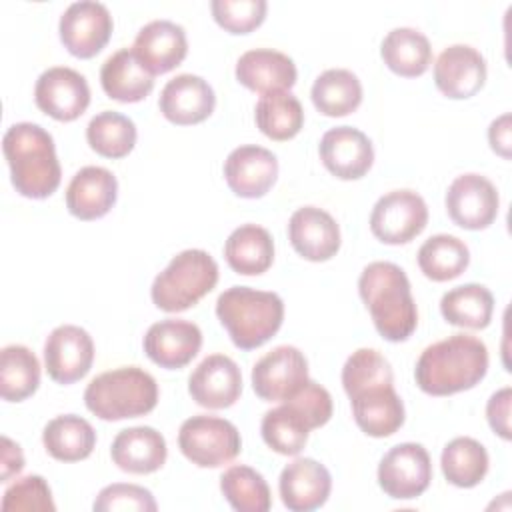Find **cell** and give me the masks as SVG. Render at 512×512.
Segmentation results:
<instances>
[{
  "label": "cell",
  "mask_w": 512,
  "mask_h": 512,
  "mask_svg": "<svg viewBox=\"0 0 512 512\" xmlns=\"http://www.w3.org/2000/svg\"><path fill=\"white\" fill-rule=\"evenodd\" d=\"M488 372V348L470 334H452L420 354L414 378L430 396H450L474 388Z\"/></svg>",
  "instance_id": "6da1fadb"
},
{
  "label": "cell",
  "mask_w": 512,
  "mask_h": 512,
  "mask_svg": "<svg viewBox=\"0 0 512 512\" xmlns=\"http://www.w3.org/2000/svg\"><path fill=\"white\" fill-rule=\"evenodd\" d=\"M358 292L378 334L388 342H404L418 326V310L406 272L394 262H370L360 278Z\"/></svg>",
  "instance_id": "7a4b0ae2"
},
{
  "label": "cell",
  "mask_w": 512,
  "mask_h": 512,
  "mask_svg": "<svg viewBox=\"0 0 512 512\" xmlns=\"http://www.w3.org/2000/svg\"><path fill=\"white\" fill-rule=\"evenodd\" d=\"M2 150L10 166V180L18 194L34 200L56 192L62 168L56 156L54 138L38 124H12L2 140Z\"/></svg>",
  "instance_id": "3957f363"
},
{
  "label": "cell",
  "mask_w": 512,
  "mask_h": 512,
  "mask_svg": "<svg viewBox=\"0 0 512 512\" xmlns=\"http://www.w3.org/2000/svg\"><path fill=\"white\" fill-rule=\"evenodd\" d=\"M216 316L240 350L268 342L282 326L284 302L276 292L232 286L216 300Z\"/></svg>",
  "instance_id": "277c9868"
},
{
  "label": "cell",
  "mask_w": 512,
  "mask_h": 512,
  "mask_svg": "<svg viewBox=\"0 0 512 512\" xmlns=\"http://www.w3.org/2000/svg\"><path fill=\"white\" fill-rule=\"evenodd\" d=\"M84 404L106 422L138 418L156 408L158 384L144 368H114L90 380L84 390Z\"/></svg>",
  "instance_id": "5b68a950"
},
{
  "label": "cell",
  "mask_w": 512,
  "mask_h": 512,
  "mask_svg": "<svg viewBox=\"0 0 512 512\" xmlns=\"http://www.w3.org/2000/svg\"><path fill=\"white\" fill-rule=\"evenodd\" d=\"M218 282L216 260L200 248L176 254L170 264L154 278L150 296L164 312H184L196 306Z\"/></svg>",
  "instance_id": "8992f818"
},
{
  "label": "cell",
  "mask_w": 512,
  "mask_h": 512,
  "mask_svg": "<svg viewBox=\"0 0 512 512\" xmlns=\"http://www.w3.org/2000/svg\"><path fill=\"white\" fill-rule=\"evenodd\" d=\"M178 446L192 464L200 468H220L240 454L242 438L230 420L196 414L182 422Z\"/></svg>",
  "instance_id": "52a82bcc"
},
{
  "label": "cell",
  "mask_w": 512,
  "mask_h": 512,
  "mask_svg": "<svg viewBox=\"0 0 512 512\" xmlns=\"http://www.w3.org/2000/svg\"><path fill=\"white\" fill-rule=\"evenodd\" d=\"M432 480L428 450L416 442L392 446L378 464V484L394 500H412L424 494Z\"/></svg>",
  "instance_id": "ba28073f"
},
{
  "label": "cell",
  "mask_w": 512,
  "mask_h": 512,
  "mask_svg": "<svg viewBox=\"0 0 512 512\" xmlns=\"http://www.w3.org/2000/svg\"><path fill=\"white\" fill-rule=\"evenodd\" d=\"M428 222V206L414 190H392L378 198L370 214V230L382 244H406Z\"/></svg>",
  "instance_id": "9c48e42d"
},
{
  "label": "cell",
  "mask_w": 512,
  "mask_h": 512,
  "mask_svg": "<svg viewBox=\"0 0 512 512\" xmlns=\"http://www.w3.org/2000/svg\"><path fill=\"white\" fill-rule=\"evenodd\" d=\"M308 362L296 346H276L252 368V388L266 402H284L308 382Z\"/></svg>",
  "instance_id": "30bf717a"
},
{
  "label": "cell",
  "mask_w": 512,
  "mask_h": 512,
  "mask_svg": "<svg viewBox=\"0 0 512 512\" xmlns=\"http://www.w3.org/2000/svg\"><path fill=\"white\" fill-rule=\"evenodd\" d=\"M112 16L102 2L82 0L70 4L58 24L64 48L76 58L96 56L112 36Z\"/></svg>",
  "instance_id": "8fae6325"
},
{
  "label": "cell",
  "mask_w": 512,
  "mask_h": 512,
  "mask_svg": "<svg viewBox=\"0 0 512 512\" xmlns=\"http://www.w3.org/2000/svg\"><path fill=\"white\" fill-rule=\"evenodd\" d=\"M500 208L496 186L480 174H462L446 190V210L454 224L466 230L488 228Z\"/></svg>",
  "instance_id": "7c38bea8"
},
{
  "label": "cell",
  "mask_w": 512,
  "mask_h": 512,
  "mask_svg": "<svg viewBox=\"0 0 512 512\" xmlns=\"http://www.w3.org/2000/svg\"><path fill=\"white\" fill-rule=\"evenodd\" d=\"M34 100L50 118L72 122L86 112L90 104V86L80 72L68 66H52L38 76Z\"/></svg>",
  "instance_id": "4fadbf2b"
},
{
  "label": "cell",
  "mask_w": 512,
  "mask_h": 512,
  "mask_svg": "<svg viewBox=\"0 0 512 512\" xmlns=\"http://www.w3.org/2000/svg\"><path fill=\"white\" fill-rule=\"evenodd\" d=\"M94 362L92 336L74 324L56 326L44 342V364L48 376L58 384L84 378Z\"/></svg>",
  "instance_id": "5bb4252c"
},
{
  "label": "cell",
  "mask_w": 512,
  "mask_h": 512,
  "mask_svg": "<svg viewBox=\"0 0 512 512\" xmlns=\"http://www.w3.org/2000/svg\"><path fill=\"white\" fill-rule=\"evenodd\" d=\"M486 74L484 56L468 44H452L444 48L434 64V84L452 100L476 96L486 82Z\"/></svg>",
  "instance_id": "9a60e30c"
},
{
  "label": "cell",
  "mask_w": 512,
  "mask_h": 512,
  "mask_svg": "<svg viewBox=\"0 0 512 512\" xmlns=\"http://www.w3.org/2000/svg\"><path fill=\"white\" fill-rule=\"evenodd\" d=\"M188 392L198 406L230 408L242 394V372L230 356L210 354L190 374Z\"/></svg>",
  "instance_id": "2e32d148"
},
{
  "label": "cell",
  "mask_w": 512,
  "mask_h": 512,
  "mask_svg": "<svg viewBox=\"0 0 512 512\" xmlns=\"http://www.w3.org/2000/svg\"><path fill=\"white\" fill-rule=\"evenodd\" d=\"M146 356L166 370H178L196 358L202 348V332L194 322L166 318L152 324L144 336Z\"/></svg>",
  "instance_id": "e0dca14e"
},
{
  "label": "cell",
  "mask_w": 512,
  "mask_h": 512,
  "mask_svg": "<svg viewBox=\"0 0 512 512\" xmlns=\"http://www.w3.org/2000/svg\"><path fill=\"white\" fill-rule=\"evenodd\" d=\"M318 152L326 170L340 180L362 178L374 162L370 138L352 126H336L324 132Z\"/></svg>",
  "instance_id": "ac0fdd59"
},
{
  "label": "cell",
  "mask_w": 512,
  "mask_h": 512,
  "mask_svg": "<svg viewBox=\"0 0 512 512\" xmlns=\"http://www.w3.org/2000/svg\"><path fill=\"white\" fill-rule=\"evenodd\" d=\"M224 178L236 196L262 198L278 178V160L268 148L244 144L224 160Z\"/></svg>",
  "instance_id": "d6986e66"
},
{
  "label": "cell",
  "mask_w": 512,
  "mask_h": 512,
  "mask_svg": "<svg viewBox=\"0 0 512 512\" xmlns=\"http://www.w3.org/2000/svg\"><path fill=\"white\" fill-rule=\"evenodd\" d=\"M282 504L292 512H310L320 508L332 490V476L324 464L314 458H296L284 466L278 480Z\"/></svg>",
  "instance_id": "ffe728a7"
},
{
  "label": "cell",
  "mask_w": 512,
  "mask_h": 512,
  "mask_svg": "<svg viewBox=\"0 0 512 512\" xmlns=\"http://www.w3.org/2000/svg\"><path fill=\"white\" fill-rule=\"evenodd\" d=\"M292 248L310 262H326L340 250V226L318 206H302L288 220Z\"/></svg>",
  "instance_id": "44dd1931"
},
{
  "label": "cell",
  "mask_w": 512,
  "mask_h": 512,
  "mask_svg": "<svg viewBox=\"0 0 512 512\" xmlns=\"http://www.w3.org/2000/svg\"><path fill=\"white\" fill-rule=\"evenodd\" d=\"M132 52L152 76L166 74L180 66L188 54L186 32L176 22L152 20L138 30Z\"/></svg>",
  "instance_id": "7402d4cb"
},
{
  "label": "cell",
  "mask_w": 512,
  "mask_h": 512,
  "mask_svg": "<svg viewBox=\"0 0 512 512\" xmlns=\"http://www.w3.org/2000/svg\"><path fill=\"white\" fill-rule=\"evenodd\" d=\"M160 112L166 120L178 126L204 122L216 106L212 86L196 74H178L168 80L158 100Z\"/></svg>",
  "instance_id": "603a6c76"
},
{
  "label": "cell",
  "mask_w": 512,
  "mask_h": 512,
  "mask_svg": "<svg viewBox=\"0 0 512 512\" xmlns=\"http://www.w3.org/2000/svg\"><path fill=\"white\" fill-rule=\"evenodd\" d=\"M118 198L116 176L102 166L80 168L66 188V208L78 220L106 216Z\"/></svg>",
  "instance_id": "cb8c5ba5"
},
{
  "label": "cell",
  "mask_w": 512,
  "mask_h": 512,
  "mask_svg": "<svg viewBox=\"0 0 512 512\" xmlns=\"http://www.w3.org/2000/svg\"><path fill=\"white\" fill-rule=\"evenodd\" d=\"M358 428L372 438H386L404 424V404L394 384H376L348 396Z\"/></svg>",
  "instance_id": "d4e9b609"
},
{
  "label": "cell",
  "mask_w": 512,
  "mask_h": 512,
  "mask_svg": "<svg viewBox=\"0 0 512 512\" xmlns=\"http://www.w3.org/2000/svg\"><path fill=\"white\" fill-rule=\"evenodd\" d=\"M296 78L298 72L292 58L272 48L248 50L236 62V80L258 94L290 90Z\"/></svg>",
  "instance_id": "484cf974"
},
{
  "label": "cell",
  "mask_w": 512,
  "mask_h": 512,
  "mask_svg": "<svg viewBox=\"0 0 512 512\" xmlns=\"http://www.w3.org/2000/svg\"><path fill=\"white\" fill-rule=\"evenodd\" d=\"M112 462L130 474H152L166 462L168 448L164 436L152 426H132L120 430L110 448Z\"/></svg>",
  "instance_id": "4316f807"
},
{
  "label": "cell",
  "mask_w": 512,
  "mask_h": 512,
  "mask_svg": "<svg viewBox=\"0 0 512 512\" xmlns=\"http://www.w3.org/2000/svg\"><path fill=\"white\" fill-rule=\"evenodd\" d=\"M100 84L108 98L132 104L144 100L154 88V76L136 58L132 48H120L100 68Z\"/></svg>",
  "instance_id": "83f0119b"
},
{
  "label": "cell",
  "mask_w": 512,
  "mask_h": 512,
  "mask_svg": "<svg viewBox=\"0 0 512 512\" xmlns=\"http://www.w3.org/2000/svg\"><path fill=\"white\" fill-rule=\"evenodd\" d=\"M224 258L236 274L258 276L274 262V240L266 228L258 224H242L228 236Z\"/></svg>",
  "instance_id": "f1b7e54d"
},
{
  "label": "cell",
  "mask_w": 512,
  "mask_h": 512,
  "mask_svg": "<svg viewBox=\"0 0 512 512\" xmlns=\"http://www.w3.org/2000/svg\"><path fill=\"white\" fill-rule=\"evenodd\" d=\"M380 56L394 74L416 78L428 70L432 62V46L420 30L402 26L384 36Z\"/></svg>",
  "instance_id": "f546056e"
},
{
  "label": "cell",
  "mask_w": 512,
  "mask_h": 512,
  "mask_svg": "<svg viewBox=\"0 0 512 512\" xmlns=\"http://www.w3.org/2000/svg\"><path fill=\"white\" fill-rule=\"evenodd\" d=\"M42 444L54 460L78 462L92 454L96 446V432L82 416L62 414L44 426Z\"/></svg>",
  "instance_id": "4dcf8cb0"
},
{
  "label": "cell",
  "mask_w": 512,
  "mask_h": 512,
  "mask_svg": "<svg viewBox=\"0 0 512 512\" xmlns=\"http://www.w3.org/2000/svg\"><path fill=\"white\" fill-rule=\"evenodd\" d=\"M314 108L330 118L354 112L362 102V84L358 76L346 68L324 70L312 84Z\"/></svg>",
  "instance_id": "1f68e13d"
},
{
  "label": "cell",
  "mask_w": 512,
  "mask_h": 512,
  "mask_svg": "<svg viewBox=\"0 0 512 512\" xmlns=\"http://www.w3.org/2000/svg\"><path fill=\"white\" fill-rule=\"evenodd\" d=\"M440 312L452 326L482 330L492 320L494 296L482 284H462L442 296Z\"/></svg>",
  "instance_id": "d6a6232c"
},
{
  "label": "cell",
  "mask_w": 512,
  "mask_h": 512,
  "mask_svg": "<svg viewBox=\"0 0 512 512\" xmlns=\"http://www.w3.org/2000/svg\"><path fill=\"white\" fill-rule=\"evenodd\" d=\"M256 126L264 136L276 142L294 138L304 126V108L300 100L288 92L262 94L254 108Z\"/></svg>",
  "instance_id": "836d02e7"
},
{
  "label": "cell",
  "mask_w": 512,
  "mask_h": 512,
  "mask_svg": "<svg viewBox=\"0 0 512 512\" xmlns=\"http://www.w3.org/2000/svg\"><path fill=\"white\" fill-rule=\"evenodd\" d=\"M488 464L490 460L486 448L470 436L450 440L440 456L444 478L458 488L478 486L488 472Z\"/></svg>",
  "instance_id": "e575fe53"
},
{
  "label": "cell",
  "mask_w": 512,
  "mask_h": 512,
  "mask_svg": "<svg viewBox=\"0 0 512 512\" xmlns=\"http://www.w3.org/2000/svg\"><path fill=\"white\" fill-rule=\"evenodd\" d=\"M40 362L36 354L22 346L10 344L0 352V396L6 402H22L38 390Z\"/></svg>",
  "instance_id": "d590c367"
},
{
  "label": "cell",
  "mask_w": 512,
  "mask_h": 512,
  "mask_svg": "<svg viewBox=\"0 0 512 512\" xmlns=\"http://www.w3.org/2000/svg\"><path fill=\"white\" fill-rule=\"evenodd\" d=\"M470 264L468 246L450 234L430 236L418 250V266L422 274L434 282L458 278Z\"/></svg>",
  "instance_id": "8d00e7d4"
},
{
  "label": "cell",
  "mask_w": 512,
  "mask_h": 512,
  "mask_svg": "<svg viewBox=\"0 0 512 512\" xmlns=\"http://www.w3.org/2000/svg\"><path fill=\"white\" fill-rule=\"evenodd\" d=\"M136 124L114 110L96 114L86 126V140L90 148L104 158H124L136 144Z\"/></svg>",
  "instance_id": "74e56055"
},
{
  "label": "cell",
  "mask_w": 512,
  "mask_h": 512,
  "mask_svg": "<svg viewBox=\"0 0 512 512\" xmlns=\"http://www.w3.org/2000/svg\"><path fill=\"white\" fill-rule=\"evenodd\" d=\"M220 490L238 512H266L272 506L264 476L244 464H234L220 476Z\"/></svg>",
  "instance_id": "f35d334b"
},
{
  "label": "cell",
  "mask_w": 512,
  "mask_h": 512,
  "mask_svg": "<svg viewBox=\"0 0 512 512\" xmlns=\"http://www.w3.org/2000/svg\"><path fill=\"white\" fill-rule=\"evenodd\" d=\"M266 446L282 456H296L308 442L310 426L286 402L268 410L260 424Z\"/></svg>",
  "instance_id": "ab89813d"
},
{
  "label": "cell",
  "mask_w": 512,
  "mask_h": 512,
  "mask_svg": "<svg viewBox=\"0 0 512 512\" xmlns=\"http://www.w3.org/2000/svg\"><path fill=\"white\" fill-rule=\"evenodd\" d=\"M376 384H394L390 362L374 348H358L342 366V386L348 396Z\"/></svg>",
  "instance_id": "60d3db41"
},
{
  "label": "cell",
  "mask_w": 512,
  "mask_h": 512,
  "mask_svg": "<svg viewBox=\"0 0 512 512\" xmlns=\"http://www.w3.org/2000/svg\"><path fill=\"white\" fill-rule=\"evenodd\" d=\"M210 10L216 24L230 34H248L264 22L268 4L266 0H212Z\"/></svg>",
  "instance_id": "b9f144b4"
},
{
  "label": "cell",
  "mask_w": 512,
  "mask_h": 512,
  "mask_svg": "<svg viewBox=\"0 0 512 512\" xmlns=\"http://www.w3.org/2000/svg\"><path fill=\"white\" fill-rule=\"evenodd\" d=\"M2 510L4 512H10V510L54 512L56 504L52 500L48 482L38 474H30L6 488L2 496Z\"/></svg>",
  "instance_id": "7bdbcfd3"
},
{
  "label": "cell",
  "mask_w": 512,
  "mask_h": 512,
  "mask_svg": "<svg viewBox=\"0 0 512 512\" xmlns=\"http://www.w3.org/2000/svg\"><path fill=\"white\" fill-rule=\"evenodd\" d=\"M94 512H154L158 508L152 492L138 484H124L116 482L110 486H104L94 504Z\"/></svg>",
  "instance_id": "ee69618b"
},
{
  "label": "cell",
  "mask_w": 512,
  "mask_h": 512,
  "mask_svg": "<svg viewBox=\"0 0 512 512\" xmlns=\"http://www.w3.org/2000/svg\"><path fill=\"white\" fill-rule=\"evenodd\" d=\"M284 402L306 420L310 430L324 426L332 416V396L314 380H308L294 396Z\"/></svg>",
  "instance_id": "f6af8a7d"
},
{
  "label": "cell",
  "mask_w": 512,
  "mask_h": 512,
  "mask_svg": "<svg viewBox=\"0 0 512 512\" xmlns=\"http://www.w3.org/2000/svg\"><path fill=\"white\" fill-rule=\"evenodd\" d=\"M510 402H512V390L508 386L494 392L486 404V418L494 434H498L502 440H510Z\"/></svg>",
  "instance_id": "bcb514c9"
},
{
  "label": "cell",
  "mask_w": 512,
  "mask_h": 512,
  "mask_svg": "<svg viewBox=\"0 0 512 512\" xmlns=\"http://www.w3.org/2000/svg\"><path fill=\"white\" fill-rule=\"evenodd\" d=\"M24 468V454L16 442L2 436V460H0V482H8Z\"/></svg>",
  "instance_id": "7dc6e473"
},
{
  "label": "cell",
  "mask_w": 512,
  "mask_h": 512,
  "mask_svg": "<svg viewBox=\"0 0 512 512\" xmlns=\"http://www.w3.org/2000/svg\"><path fill=\"white\" fill-rule=\"evenodd\" d=\"M488 142H490V148L502 156V158H510V114H502L498 116L496 120L490 122V128H488Z\"/></svg>",
  "instance_id": "c3c4849f"
}]
</instances>
